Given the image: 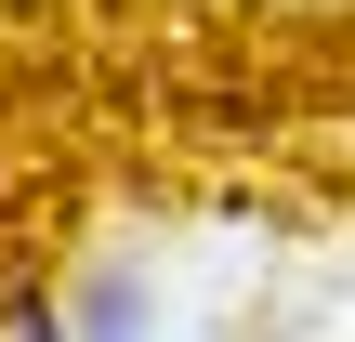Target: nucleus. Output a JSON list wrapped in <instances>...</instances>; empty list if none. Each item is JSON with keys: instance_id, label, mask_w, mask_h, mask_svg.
Segmentation results:
<instances>
[{"instance_id": "f257e3e1", "label": "nucleus", "mask_w": 355, "mask_h": 342, "mask_svg": "<svg viewBox=\"0 0 355 342\" xmlns=\"http://www.w3.org/2000/svg\"><path fill=\"white\" fill-rule=\"evenodd\" d=\"M79 342H132V290H92L79 303Z\"/></svg>"}]
</instances>
